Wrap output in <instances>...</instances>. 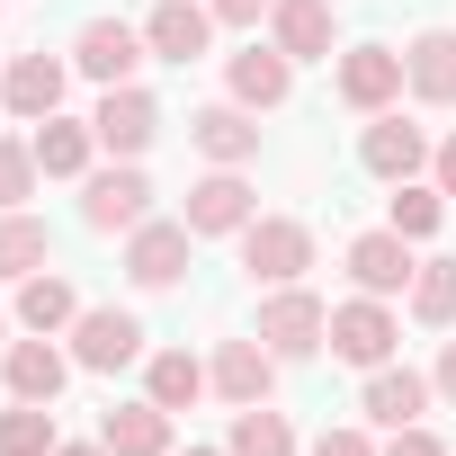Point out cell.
<instances>
[{"label":"cell","instance_id":"4dcf8cb0","mask_svg":"<svg viewBox=\"0 0 456 456\" xmlns=\"http://www.w3.org/2000/svg\"><path fill=\"white\" fill-rule=\"evenodd\" d=\"M37 179H45V170H37V143H28V134H0V206H28Z\"/></svg>","mask_w":456,"mask_h":456},{"label":"cell","instance_id":"603a6c76","mask_svg":"<svg viewBox=\"0 0 456 456\" xmlns=\"http://www.w3.org/2000/svg\"><path fill=\"white\" fill-rule=\"evenodd\" d=\"M99 447L108 456H170V411L143 394V403H117L108 420H99Z\"/></svg>","mask_w":456,"mask_h":456},{"label":"cell","instance_id":"d6986e66","mask_svg":"<svg viewBox=\"0 0 456 456\" xmlns=\"http://www.w3.org/2000/svg\"><path fill=\"white\" fill-rule=\"evenodd\" d=\"M63 81H72V72H63L54 54H19L10 72H0V108L28 117V126H45V117L63 108Z\"/></svg>","mask_w":456,"mask_h":456},{"label":"cell","instance_id":"d4e9b609","mask_svg":"<svg viewBox=\"0 0 456 456\" xmlns=\"http://www.w3.org/2000/svg\"><path fill=\"white\" fill-rule=\"evenodd\" d=\"M45 260H54L45 215H28V206H0V278H37Z\"/></svg>","mask_w":456,"mask_h":456},{"label":"cell","instance_id":"f546056e","mask_svg":"<svg viewBox=\"0 0 456 456\" xmlns=\"http://www.w3.org/2000/svg\"><path fill=\"white\" fill-rule=\"evenodd\" d=\"M403 305H411V322L447 331V322H456V260H420V269H411V296H403Z\"/></svg>","mask_w":456,"mask_h":456},{"label":"cell","instance_id":"74e56055","mask_svg":"<svg viewBox=\"0 0 456 456\" xmlns=\"http://www.w3.org/2000/svg\"><path fill=\"white\" fill-rule=\"evenodd\" d=\"M188 456H233V447H188Z\"/></svg>","mask_w":456,"mask_h":456},{"label":"cell","instance_id":"83f0119b","mask_svg":"<svg viewBox=\"0 0 456 456\" xmlns=\"http://www.w3.org/2000/svg\"><path fill=\"white\" fill-rule=\"evenodd\" d=\"M63 429H54V403H10L0 411V456H54Z\"/></svg>","mask_w":456,"mask_h":456},{"label":"cell","instance_id":"e0dca14e","mask_svg":"<svg viewBox=\"0 0 456 456\" xmlns=\"http://www.w3.org/2000/svg\"><path fill=\"white\" fill-rule=\"evenodd\" d=\"M206 385L233 403V411H242V403H269V385H278L269 340H260V331H251V340H224V349H215V367H206Z\"/></svg>","mask_w":456,"mask_h":456},{"label":"cell","instance_id":"5bb4252c","mask_svg":"<svg viewBox=\"0 0 456 456\" xmlns=\"http://www.w3.org/2000/svg\"><path fill=\"white\" fill-rule=\"evenodd\" d=\"M411 242L394 233V224H376V233H358L349 242V278H358V296H411Z\"/></svg>","mask_w":456,"mask_h":456},{"label":"cell","instance_id":"30bf717a","mask_svg":"<svg viewBox=\"0 0 456 456\" xmlns=\"http://www.w3.org/2000/svg\"><path fill=\"white\" fill-rule=\"evenodd\" d=\"M331 90H340L358 117H385V108L403 99V54H394V45H349L340 72H331Z\"/></svg>","mask_w":456,"mask_h":456},{"label":"cell","instance_id":"836d02e7","mask_svg":"<svg viewBox=\"0 0 456 456\" xmlns=\"http://www.w3.org/2000/svg\"><path fill=\"white\" fill-rule=\"evenodd\" d=\"M215 28H260V10H278V0H206Z\"/></svg>","mask_w":456,"mask_h":456},{"label":"cell","instance_id":"e575fe53","mask_svg":"<svg viewBox=\"0 0 456 456\" xmlns=\"http://www.w3.org/2000/svg\"><path fill=\"white\" fill-rule=\"evenodd\" d=\"M429 170H438V188H447V206H456V134H447V143L429 152Z\"/></svg>","mask_w":456,"mask_h":456},{"label":"cell","instance_id":"4fadbf2b","mask_svg":"<svg viewBox=\"0 0 456 456\" xmlns=\"http://www.w3.org/2000/svg\"><path fill=\"white\" fill-rule=\"evenodd\" d=\"M251 215H260V197H251L242 170H206V179L188 188V233H197V242H206V233H242Z\"/></svg>","mask_w":456,"mask_h":456},{"label":"cell","instance_id":"7402d4cb","mask_svg":"<svg viewBox=\"0 0 456 456\" xmlns=\"http://www.w3.org/2000/svg\"><path fill=\"white\" fill-rule=\"evenodd\" d=\"M28 143H37V170H45V179H90V161H99V126H72L63 108H54Z\"/></svg>","mask_w":456,"mask_h":456},{"label":"cell","instance_id":"ba28073f","mask_svg":"<svg viewBox=\"0 0 456 456\" xmlns=\"http://www.w3.org/2000/svg\"><path fill=\"white\" fill-rule=\"evenodd\" d=\"M394 340H403V322H394L385 296H349V305H331V358H349V367H385Z\"/></svg>","mask_w":456,"mask_h":456},{"label":"cell","instance_id":"7c38bea8","mask_svg":"<svg viewBox=\"0 0 456 456\" xmlns=\"http://www.w3.org/2000/svg\"><path fill=\"white\" fill-rule=\"evenodd\" d=\"M269 45H278L287 63H331L340 10H331V0H278V10H269Z\"/></svg>","mask_w":456,"mask_h":456},{"label":"cell","instance_id":"44dd1931","mask_svg":"<svg viewBox=\"0 0 456 456\" xmlns=\"http://www.w3.org/2000/svg\"><path fill=\"white\" fill-rule=\"evenodd\" d=\"M224 81H233V99H242V108L260 117V108H287V90H296V63H287L278 45H242Z\"/></svg>","mask_w":456,"mask_h":456},{"label":"cell","instance_id":"8d00e7d4","mask_svg":"<svg viewBox=\"0 0 456 456\" xmlns=\"http://www.w3.org/2000/svg\"><path fill=\"white\" fill-rule=\"evenodd\" d=\"M54 456H108V447H99V438H90V447H54Z\"/></svg>","mask_w":456,"mask_h":456},{"label":"cell","instance_id":"8992f818","mask_svg":"<svg viewBox=\"0 0 456 456\" xmlns=\"http://www.w3.org/2000/svg\"><path fill=\"white\" fill-rule=\"evenodd\" d=\"M429 152H438V143H429L411 117H394V108H385V117H367V134H358V170H367V179H385V188L420 179V170H429Z\"/></svg>","mask_w":456,"mask_h":456},{"label":"cell","instance_id":"2e32d148","mask_svg":"<svg viewBox=\"0 0 456 456\" xmlns=\"http://www.w3.org/2000/svg\"><path fill=\"white\" fill-rule=\"evenodd\" d=\"M403 90L420 108H456V28H420L403 45Z\"/></svg>","mask_w":456,"mask_h":456},{"label":"cell","instance_id":"277c9868","mask_svg":"<svg viewBox=\"0 0 456 456\" xmlns=\"http://www.w3.org/2000/svg\"><path fill=\"white\" fill-rule=\"evenodd\" d=\"M81 224H90V233H134V224H152V179L134 161L90 170L81 179Z\"/></svg>","mask_w":456,"mask_h":456},{"label":"cell","instance_id":"52a82bcc","mask_svg":"<svg viewBox=\"0 0 456 456\" xmlns=\"http://www.w3.org/2000/svg\"><path fill=\"white\" fill-rule=\"evenodd\" d=\"M134 358H143V322H134L126 305H81V322H72V367L117 376V367H134Z\"/></svg>","mask_w":456,"mask_h":456},{"label":"cell","instance_id":"d590c367","mask_svg":"<svg viewBox=\"0 0 456 456\" xmlns=\"http://www.w3.org/2000/svg\"><path fill=\"white\" fill-rule=\"evenodd\" d=\"M429 385H438V394H447V403H456V340H447V349H438V367H429Z\"/></svg>","mask_w":456,"mask_h":456},{"label":"cell","instance_id":"ac0fdd59","mask_svg":"<svg viewBox=\"0 0 456 456\" xmlns=\"http://www.w3.org/2000/svg\"><path fill=\"white\" fill-rule=\"evenodd\" d=\"M143 45H152L161 63H197V54L215 45V10H206V0H152Z\"/></svg>","mask_w":456,"mask_h":456},{"label":"cell","instance_id":"9a60e30c","mask_svg":"<svg viewBox=\"0 0 456 456\" xmlns=\"http://www.w3.org/2000/svg\"><path fill=\"white\" fill-rule=\"evenodd\" d=\"M429 394H438V385H429L420 367H394V358H385V367H367V394H358V411H367L376 429H411V420L429 411Z\"/></svg>","mask_w":456,"mask_h":456},{"label":"cell","instance_id":"cb8c5ba5","mask_svg":"<svg viewBox=\"0 0 456 456\" xmlns=\"http://www.w3.org/2000/svg\"><path fill=\"white\" fill-rule=\"evenodd\" d=\"M19 322H28V331H45V340H54V331H72V322H81V287H72V278H54V269L19 278Z\"/></svg>","mask_w":456,"mask_h":456},{"label":"cell","instance_id":"5b68a950","mask_svg":"<svg viewBox=\"0 0 456 456\" xmlns=\"http://www.w3.org/2000/svg\"><path fill=\"white\" fill-rule=\"evenodd\" d=\"M99 152H117V161H143L152 152V134H161V99L143 90V81H117V90H99Z\"/></svg>","mask_w":456,"mask_h":456},{"label":"cell","instance_id":"4316f807","mask_svg":"<svg viewBox=\"0 0 456 456\" xmlns=\"http://www.w3.org/2000/svg\"><path fill=\"white\" fill-rule=\"evenodd\" d=\"M385 224H394L403 242H429L438 224H447V188H438V179H429V188H420V179H403V188H394V206H385Z\"/></svg>","mask_w":456,"mask_h":456},{"label":"cell","instance_id":"6da1fadb","mask_svg":"<svg viewBox=\"0 0 456 456\" xmlns=\"http://www.w3.org/2000/svg\"><path fill=\"white\" fill-rule=\"evenodd\" d=\"M242 269H251L260 287H296V278L314 269V224H296V215H251V224H242Z\"/></svg>","mask_w":456,"mask_h":456},{"label":"cell","instance_id":"7a4b0ae2","mask_svg":"<svg viewBox=\"0 0 456 456\" xmlns=\"http://www.w3.org/2000/svg\"><path fill=\"white\" fill-rule=\"evenodd\" d=\"M260 340H269L278 367H287V358H314V349L331 340V305H322L314 287H269V305H260Z\"/></svg>","mask_w":456,"mask_h":456},{"label":"cell","instance_id":"f1b7e54d","mask_svg":"<svg viewBox=\"0 0 456 456\" xmlns=\"http://www.w3.org/2000/svg\"><path fill=\"white\" fill-rule=\"evenodd\" d=\"M233 456H296V429H287V411H269V403H242L233 411V438H224Z\"/></svg>","mask_w":456,"mask_h":456},{"label":"cell","instance_id":"f35d334b","mask_svg":"<svg viewBox=\"0 0 456 456\" xmlns=\"http://www.w3.org/2000/svg\"><path fill=\"white\" fill-rule=\"evenodd\" d=\"M0 331H10V314H0ZM0 349H10V340H0Z\"/></svg>","mask_w":456,"mask_h":456},{"label":"cell","instance_id":"1f68e13d","mask_svg":"<svg viewBox=\"0 0 456 456\" xmlns=\"http://www.w3.org/2000/svg\"><path fill=\"white\" fill-rule=\"evenodd\" d=\"M385 456H447V438L429 420H411V429H385Z\"/></svg>","mask_w":456,"mask_h":456},{"label":"cell","instance_id":"d6a6232c","mask_svg":"<svg viewBox=\"0 0 456 456\" xmlns=\"http://www.w3.org/2000/svg\"><path fill=\"white\" fill-rule=\"evenodd\" d=\"M314 456H385V447H376L367 429H322V438H314Z\"/></svg>","mask_w":456,"mask_h":456},{"label":"cell","instance_id":"8fae6325","mask_svg":"<svg viewBox=\"0 0 456 456\" xmlns=\"http://www.w3.org/2000/svg\"><path fill=\"white\" fill-rule=\"evenodd\" d=\"M188 143H197L215 170H242V161H260V117H251L242 99H215V108L188 117Z\"/></svg>","mask_w":456,"mask_h":456},{"label":"cell","instance_id":"9c48e42d","mask_svg":"<svg viewBox=\"0 0 456 456\" xmlns=\"http://www.w3.org/2000/svg\"><path fill=\"white\" fill-rule=\"evenodd\" d=\"M143 28H126V19H90L81 37H72V72H90L99 90H117V81H134L143 72Z\"/></svg>","mask_w":456,"mask_h":456},{"label":"cell","instance_id":"3957f363","mask_svg":"<svg viewBox=\"0 0 456 456\" xmlns=\"http://www.w3.org/2000/svg\"><path fill=\"white\" fill-rule=\"evenodd\" d=\"M188 251H197L188 215H179V224H170V215H152V224H134V233H126V278H134L143 296H161V287H179V278H188Z\"/></svg>","mask_w":456,"mask_h":456},{"label":"cell","instance_id":"ffe728a7","mask_svg":"<svg viewBox=\"0 0 456 456\" xmlns=\"http://www.w3.org/2000/svg\"><path fill=\"white\" fill-rule=\"evenodd\" d=\"M0 376H10V403H54L63 376H72V358L37 331V340H10V349H0Z\"/></svg>","mask_w":456,"mask_h":456},{"label":"cell","instance_id":"484cf974","mask_svg":"<svg viewBox=\"0 0 456 456\" xmlns=\"http://www.w3.org/2000/svg\"><path fill=\"white\" fill-rule=\"evenodd\" d=\"M143 394H152L161 411H188V403L206 394V367H197L188 349H152V358H143Z\"/></svg>","mask_w":456,"mask_h":456}]
</instances>
